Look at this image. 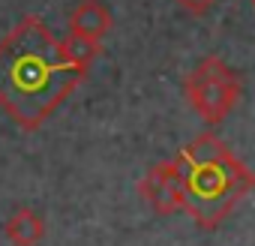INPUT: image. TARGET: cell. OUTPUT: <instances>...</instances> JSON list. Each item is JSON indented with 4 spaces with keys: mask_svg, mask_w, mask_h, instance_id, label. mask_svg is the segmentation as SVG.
<instances>
[{
    "mask_svg": "<svg viewBox=\"0 0 255 246\" xmlns=\"http://www.w3.org/2000/svg\"><path fill=\"white\" fill-rule=\"evenodd\" d=\"M84 78L39 15H24L0 39V108L24 132H36Z\"/></svg>",
    "mask_w": 255,
    "mask_h": 246,
    "instance_id": "cell-1",
    "label": "cell"
},
{
    "mask_svg": "<svg viewBox=\"0 0 255 246\" xmlns=\"http://www.w3.org/2000/svg\"><path fill=\"white\" fill-rule=\"evenodd\" d=\"M183 168V210L201 231H213L225 222V216L255 189V171L240 162L222 138L213 132H201L180 153Z\"/></svg>",
    "mask_w": 255,
    "mask_h": 246,
    "instance_id": "cell-2",
    "label": "cell"
},
{
    "mask_svg": "<svg viewBox=\"0 0 255 246\" xmlns=\"http://www.w3.org/2000/svg\"><path fill=\"white\" fill-rule=\"evenodd\" d=\"M240 96H243V75L222 57H204L186 75V102L207 126H219L234 111Z\"/></svg>",
    "mask_w": 255,
    "mask_h": 246,
    "instance_id": "cell-3",
    "label": "cell"
},
{
    "mask_svg": "<svg viewBox=\"0 0 255 246\" xmlns=\"http://www.w3.org/2000/svg\"><path fill=\"white\" fill-rule=\"evenodd\" d=\"M138 195L144 198V204L159 213V216H174L183 210V168H180V159L171 156V159H162L156 162L141 180H138Z\"/></svg>",
    "mask_w": 255,
    "mask_h": 246,
    "instance_id": "cell-4",
    "label": "cell"
},
{
    "mask_svg": "<svg viewBox=\"0 0 255 246\" xmlns=\"http://www.w3.org/2000/svg\"><path fill=\"white\" fill-rule=\"evenodd\" d=\"M108 30H111V12L102 0H81L69 12V33L72 36L102 42V36H108Z\"/></svg>",
    "mask_w": 255,
    "mask_h": 246,
    "instance_id": "cell-5",
    "label": "cell"
},
{
    "mask_svg": "<svg viewBox=\"0 0 255 246\" xmlns=\"http://www.w3.org/2000/svg\"><path fill=\"white\" fill-rule=\"evenodd\" d=\"M6 237L15 246H36L45 237V219L36 210H30V207H18L6 219Z\"/></svg>",
    "mask_w": 255,
    "mask_h": 246,
    "instance_id": "cell-6",
    "label": "cell"
},
{
    "mask_svg": "<svg viewBox=\"0 0 255 246\" xmlns=\"http://www.w3.org/2000/svg\"><path fill=\"white\" fill-rule=\"evenodd\" d=\"M60 48H63V54H66V60L72 63V66H78V69H90V63L99 57V51H102V45L99 42H90V39H81V36H66V39H60Z\"/></svg>",
    "mask_w": 255,
    "mask_h": 246,
    "instance_id": "cell-7",
    "label": "cell"
},
{
    "mask_svg": "<svg viewBox=\"0 0 255 246\" xmlns=\"http://www.w3.org/2000/svg\"><path fill=\"white\" fill-rule=\"evenodd\" d=\"M177 3H180L186 12H192V15H204V12L216 3V0H177Z\"/></svg>",
    "mask_w": 255,
    "mask_h": 246,
    "instance_id": "cell-8",
    "label": "cell"
},
{
    "mask_svg": "<svg viewBox=\"0 0 255 246\" xmlns=\"http://www.w3.org/2000/svg\"><path fill=\"white\" fill-rule=\"evenodd\" d=\"M252 6H255V0H252Z\"/></svg>",
    "mask_w": 255,
    "mask_h": 246,
    "instance_id": "cell-9",
    "label": "cell"
}]
</instances>
